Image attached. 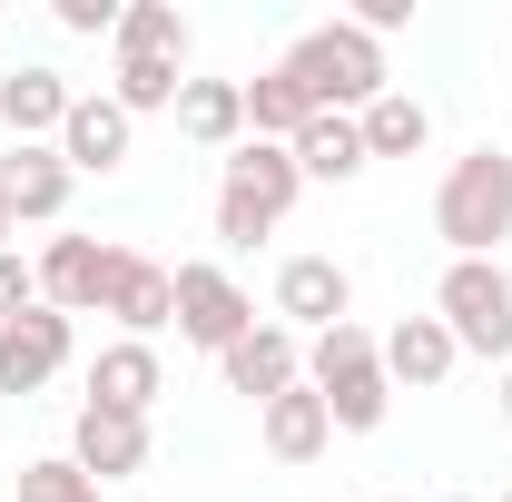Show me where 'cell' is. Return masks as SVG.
<instances>
[{
  "instance_id": "6da1fadb",
  "label": "cell",
  "mask_w": 512,
  "mask_h": 502,
  "mask_svg": "<svg viewBox=\"0 0 512 502\" xmlns=\"http://www.w3.org/2000/svg\"><path fill=\"white\" fill-rule=\"evenodd\" d=\"M434 237L453 256H503L512 237V158L483 138V148H463L444 168V188H434Z\"/></svg>"
},
{
  "instance_id": "d6986e66",
  "label": "cell",
  "mask_w": 512,
  "mask_h": 502,
  "mask_svg": "<svg viewBox=\"0 0 512 502\" xmlns=\"http://www.w3.org/2000/svg\"><path fill=\"white\" fill-rule=\"evenodd\" d=\"M256 443L276 453V463H316L325 443H335V414H325L316 384H296V394H276L266 414H256Z\"/></svg>"
},
{
  "instance_id": "5bb4252c",
  "label": "cell",
  "mask_w": 512,
  "mask_h": 502,
  "mask_svg": "<svg viewBox=\"0 0 512 502\" xmlns=\"http://www.w3.org/2000/svg\"><path fill=\"white\" fill-rule=\"evenodd\" d=\"M69 463L109 493L128 473H148V424L138 414H109V404H79V424H69Z\"/></svg>"
},
{
  "instance_id": "30bf717a",
  "label": "cell",
  "mask_w": 512,
  "mask_h": 502,
  "mask_svg": "<svg viewBox=\"0 0 512 502\" xmlns=\"http://www.w3.org/2000/svg\"><path fill=\"white\" fill-rule=\"evenodd\" d=\"M69 89L50 60H20L0 69V128H10V148H60V119H69Z\"/></svg>"
},
{
  "instance_id": "8fae6325",
  "label": "cell",
  "mask_w": 512,
  "mask_h": 502,
  "mask_svg": "<svg viewBox=\"0 0 512 502\" xmlns=\"http://www.w3.org/2000/svg\"><path fill=\"white\" fill-rule=\"evenodd\" d=\"M69 345H79V325L60 306H30L0 325V394H40V384L69 365Z\"/></svg>"
},
{
  "instance_id": "4316f807",
  "label": "cell",
  "mask_w": 512,
  "mask_h": 502,
  "mask_svg": "<svg viewBox=\"0 0 512 502\" xmlns=\"http://www.w3.org/2000/svg\"><path fill=\"white\" fill-rule=\"evenodd\" d=\"M50 20L69 40H119V0H50Z\"/></svg>"
},
{
  "instance_id": "3957f363",
  "label": "cell",
  "mask_w": 512,
  "mask_h": 502,
  "mask_svg": "<svg viewBox=\"0 0 512 502\" xmlns=\"http://www.w3.org/2000/svg\"><path fill=\"white\" fill-rule=\"evenodd\" d=\"M286 69H296V89L316 99V109H335V119H365L384 89V40H365L355 20H316L296 50H286Z\"/></svg>"
},
{
  "instance_id": "cb8c5ba5",
  "label": "cell",
  "mask_w": 512,
  "mask_h": 502,
  "mask_svg": "<svg viewBox=\"0 0 512 502\" xmlns=\"http://www.w3.org/2000/svg\"><path fill=\"white\" fill-rule=\"evenodd\" d=\"M178 89H188V69L178 60H119V79H109V99H119L128 119H178Z\"/></svg>"
},
{
  "instance_id": "ac0fdd59",
  "label": "cell",
  "mask_w": 512,
  "mask_h": 502,
  "mask_svg": "<svg viewBox=\"0 0 512 502\" xmlns=\"http://www.w3.org/2000/svg\"><path fill=\"white\" fill-rule=\"evenodd\" d=\"M178 138L188 148H247V79H188L178 89Z\"/></svg>"
},
{
  "instance_id": "e0dca14e",
  "label": "cell",
  "mask_w": 512,
  "mask_h": 502,
  "mask_svg": "<svg viewBox=\"0 0 512 502\" xmlns=\"http://www.w3.org/2000/svg\"><path fill=\"white\" fill-rule=\"evenodd\" d=\"M453 365H463V345L444 335V315H404V325L384 335V384H414V394H434Z\"/></svg>"
},
{
  "instance_id": "4fadbf2b",
  "label": "cell",
  "mask_w": 512,
  "mask_h": 502,
  "mask_svg": "<svg viewBox=\"0 0 512 502\" xmlns=\"http://www.w3.org/2000/svg\"><path fill=\"white\" fill-rule=\"evenodd\" d=\"M109 276H119V247H99V237H50V247H40V306L99 315L109 306Z\"/></svg>"
},
{
  "instance_id": "7402d4cb",
  "label": "cell",
  "mask_w": 512,
  "mask_h": 502,
  "mask_svg": "<svg viewBox=\"0 0 512 502\" xmlns=\"http://www.w3.org/2000/svg\"><path fill=\"white\" fill-rule=\"evenodd\" d=\"M355 128H365V158H424V148H434V109H424L414 89H384Z\"/></svg>"
},
{
  "instance_id": "d4e9b609",
  "label": "cell",
  "mask_w": 512,
  "mask_h": 502,
  "mask_svg": "<svg viewBox=\"0 0 512 502\" xmlns=\"http://www.w3.org/2000/svg\"><path fill=\"white\" fill-rule=\"evenodd\" d=\"M20 502H99V483L69 453H40V463H20Z\"/></svg>"
},
{
  "instance_id": "7c38bea8",
  "label": "cell",
  "mask_w": 512,
  "mask_h": 502,
  "mask_svg": "<svg viewBox=\"0 0 512 502\" xmlns=\"http://www.w3.org/2000/svg\"><path fill=\"white\" fill-rule=\"evenodd\" d=\"M99 315H119V335H138V345H158V335L178 325V266L119 247V276H109V306Z\"/></svg>"
},
{
  "instance_id": "44dd1931",
  "label": "cell",
  "mask_w": 512,
  "mask_h": 502,
  "mask_svg": "<svg viewBox=\"0 0 512 502\" xmlns=\"http://www.w3.org/2000/svg\"><path fill=\"white\" fill-rule=\"evenodd\" d=\"M306 119H316V99L296 89V69H286V60L247 79V138H266V148H296V128H306Z\"/></svg>"
},
{
  "instance_id": "4dcf8cb0",
  "label": "cell",
  "mask_w": 512,
  "mask_h": 502,
  "mask_svg": "<svg viewBox=\"0 0 512 502\" xmlns=\"http://www.w3.org/2000/svg\"><path fill=\"white\" fill-rule=\"evenodd\" d=\"M453 502H463V493H453Z\"/></svg>"
},
{
  "instance_id": "f546056e",
  "label": "cell",
  "mask_w": 512,
  "mask_h": 502,
  "mask_svg": "<svg viewBox=\"0 0 512 502\" xmlns=\"http://www.w3.org/2000/svg\"><path fill=\"white\" fill-rule=\"evenodd\" d=\"M375 502H404V493H375Z\"/></svg>"
},
{
  "instance_id": "9a60e30c",
  "label": "cell",
  "mask_w": 512,
  "mask_h": 502,
  "mask_svg": "<svg viewBox=\"0 0 512 502\" xmlns=\"http://www.w3.org/2000/svg\"><path fill=\"white\" fill-rule=\"evenodd\" d=\"M158 394H168V365H158V345H138V335H109L99 355H89V404H109V414H158Z\"/></svg>"
},
{
  "instance_id": "52a82bcc",
  "label": "cell",
  "mask_w": 512,
  "mask_h": 502,
  "mask_svg": "<svg viewBox=\"0 0 512 502\" xmlns=\"http://www.w3.org/2000/svg\"><path fill=\"white\" fill-rule=\"evenodd\" d=\"M217 375H227V394H247L256 414H266L276 394H296V384H306V335H286L276 315H256L247 335L217 355Z\"/></svg>"
},
{
  "instance_id": "484cf974",
  "label": "cell",
  "mask_w": 512,
  "mask_h": 502,
  "mask_svg": "<svg viewBox=\"0 0 512 502\" xmlns=\"http://www.w3.org/2000/svg\"><path fill=\"white\" fill-rule=\"evenodd\" d=\"M30 306H40V256L0 247V325H10V315H30Z\"/></svg>"
},
{
  "instance_id": "ffe728a7",
  "label": "cell",
  "mask_w": 512,
  "mask_h": 502,
  "mask_svg": "<svg viewBox=\"0 0 512 502\" xmlns=\"http://www.w3.org/2000/svg\"><path fill=\"white\" fill-rule=\"evenodd\" d=\"M296 168H306V178H325V188L365 178V168H375V158H365V128H355V119H335V109H316V119L296 128Z\"/></svg>"
},
{
  "instance_id": "5b68a950",
  "label": "cell",
  "mask_w": 512,
  "mask_h": 502,
  "mask_svg": "<svg viewBox=\"0 0 512 502\" xmlns=\"http://www.w3.org/2000/svg\"><path fill=\"white\" fill-rule=\"evenodd\" d=\"M434 315H444V335L463 355L512 365V266L503 256H453L444 286H434Z\"/></svg>"
},
{
  "instance_id": "f1b7e54d",
  "label": "cell",
  "mask_w": 512,
  "mask_h": 502,
  "mask_svg": "<svg viewBox=\"0 0 512 502\" xmlns=\"http://www.w3.org/2000/svg\"><path fill=\"white\" fill-rule=\"evenodd\" d=\"M493 394H503V424H512V365H503V384H493Z\"/></svg>"
},
{
  "instance_id": "83f0119b",
  "label": "cell",
  "mask_w": 512,
  "mask_h": 502,
  "mask_svg": "<svg viewBox=\"0 0 512 502\" xmlns=\"http://www.w3.org/2000/svg\"><path fill=\"white\" fill-rule=\"evenodd\" d=\"M0 247H20V217H10V197H0Z\"/></svg>"
},
{
  "instance_id": "277c9868",
  "label": "cell",
  "mask_w": 512,
  "mask_h": 502,
  "mask_svg": "<svg viewBox=\"0 0 512 502\" xmlns=\"http://www.w3.org/2000/svg\"><path fill=\"white\" fill-rule=\"evenodd\" d=\"M296 188H306L296 148H266V138L227 148V168H217V237H227V247L276 237V227H286V207H296Z\"/></svg>"
},
{
  "instance_id": "603a6c76",
  "label": "cell",
  "mask_w": 512,
  "mask_h": 502,
  "mask_svg": "<svg viewBox=\"0 0 512 502\" xmlns=\"http://www.w3.org/2000/svg\"><path fill=\"white\" fill-rule=\"evenodd\" d=\"M188 10H178V0H128L119 10V60H178L188 69Z\"/></svg>"
},
{
  "instance_id": "2e32d148",
  "label": "cell",
  "mask_w": 512,
  "mask_h": 502,
  "mask_svg": "<svg viewBox=\"0 0 512 502\" xmlns=\"http://www.w3.org/2000/svg\"><path fill=\"white\" fill-rule=\"evenodd\" d=\"M69 188H79V178H69L60 148H10V158H0V197H10L20 227H60V217H69Z\"/></svg>"
},
{
  "instance_id": "9c48e42d",
  "label": "cell",
  "mask_w": 512,
  "mask_h": 502,
  "mask_svg": "<svg viewBox=\"0 0 512 502\" xmlns=\"http://www.w3.org/2000/svg\"><path fill=\"white\" fill-rule=\"evenodd\" d=\"M355 315V276L335 266V256H286L276 266V325L286 335H325V325H345Z\"/></svg>"
},
{
  "instance_id": "ba28073f",
  "label": "cell",
  "mask_w": 512,
  "mask_h": 502,
  "mask_svg": "<svg viewBox=\"0 0 512 502\" xmlns=\"http://www.w3.org/2000/svg\"><path fill=\"white\" fill-rule=\"evenodd\" d=\"M128 148H138V119H128L109 89H79V99H69V119H60V158H69V178H119Z\"/></svg>"
},
{
  "instance_id": "7a4b0ae2",
  "label": "cell",
  "mask_w": 512,
  "mask_h": 502,
  "mask_svg": "<svg viewBox=\"0 0 512 502\" xmlns=\"http://www.w3.org/2000/svg\"><path fill=\"white\" fill-rule=\"evenodd\" d=\"M306 384L325 394L335 434H375L384 404H394V384H384V335H365L355 315L325 325V335H306Z\"/></svg>"
},
{
  "instance_id": "8992f818",
  "label": "cell",
  "mask_w": 512,
  "mask_h": 502,
  "mask_svg": "<svg viewBox=\"0 0 512 502\" xmlns=\"http://www.w3.org/2000/svg\"><path fill=\"white\" fill-rule=\"evenodd\" d=\"M247 325H256V296L237 286V276H227V266L188 256V266H178V335H188L197 355H227Z\"/></svg>"
}]
</instances>
